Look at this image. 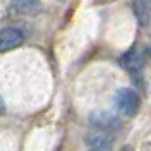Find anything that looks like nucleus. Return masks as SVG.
I'll use <instances>...</instances> for the list:
<instances>
[{"label": "nucleus", "mask_w": 151, "mask_h": 151, "mask_svg": "<svg viewBox=\"0 0 151 151\" xmlns=\"http://www.w3.org/2000/svg\"><path fill=\"white\" fill-rule=\"evenodd\" d=\"M120 62H122V65L134 76L139 74L141 69H142V57L136 48H132V50H129L127 53H124L122 58H120Z\"/></svg>", "instance_id": "6"}, {"label": "nucleus", "mask_w": 151, "mask_h": 151, "mask_svg": "<svg viewBox=\"0 0 151 151\" xmlns=\"http://www.w3.org/2000/svg\"><path fill=\"white\" fill-rule=\"evenodd\" d=\"M113 101H115V108L124 117H134L137 113V110H139V106H141V98L132 88L119 89L115 93Z\"/></svg>", "instance_id": "1"}, {"label": "nucleus", "mask_w": 151, "mask_h": 151, "mask_svg": "<svg viewBox=\"0 0 151 151\" xmlns=\"http://www.w3.org/2000/svg\"><path fill=\"white\" fill-rule=\"evenodd\" d=\"M89 124L100 129V131H119L120 129V120L119 117H115L113 113L110 112H96L89 115Z\"/></svg>", "instance_id": "3"}, {"label": "nucleus", "mask_w": 151, "mask_h": 151, "mask_svg": "<svg viewBox=\"0 0 151 151\" xmlns=\"http://www.w3.org/2000/svg\"><path fill=\"white\" fill-rule=\"evenodd\" d=\"M146 53H148V57H150V58H151V45H150V47H148V50H146Z\"/></svg>", "instance_id": "10"}, {"label": "nucleus", "mask_w": 151, "mask_h": 151, "mask_svg": "<svg viewBox=\"0 0 151 151\" xmlns=\"http://www.w3.org/2000/svg\"><path fill=\"white\" fill-rule=\"evenodd\" d=\"M22 43H24V33L19 28L9 26V28L0 29V53L14 50V48L21 47Z\"/></svg>", "instance_id": "2"}, {"label": "nucleus", "mask_w": 151, "mask_h": 151, "mask_svg": "<svg viewBox=\"0 0 151 151\" xmlns=\"http://www.w3.org/2000/svg\"><path fill=\"white\" fill-rule=\"evenodd\" d=\"M4 110H5V106H4V101H2V98H0V115L4 113Z\"/></svg>", "instance_id": "8"}, {"label": "nucleus", "mask_w": 151, "mask_h": 151, "mask_svg": "<svg viewBox=\"0 0 151 151\" xmlns=\"http://www.w3.org/2000/svg\"><path fill=\"white\" fill-rule=\"evenodd\" d=\"M132 10L141 26L151 22V0H132Z\"/></svg>", "instance_id": "5"}, {"label": "nucleus", "mask_w": 151, "mask_h": 151, "mask_svg": "<svg viewBox=\"0 0 151 151\" xmlns=\"http://www.w3.org/2000/svg\"><path fill=\"white\" fill-rule=\"evenodd\" d=\"M120 151H132V148H131V146H124Z\"/></svg>", "instance_id": "9"}, {"label": "nucleus", "mask_w": 151, "mask_h": 151, "mask_svg": "<svg viewBox=\"0 0 151 151\" xmlns=\"http://www.w3.org/2000/svg\"><path fill=\"white\" fill-rule=\"evenodd\" d=\"M10 7L21 16H36L41 10V4L38 0H12Z\"/></svg>", "instance_id": "7"}, {"label": "nucleus", "mask_w": 151, "mask_h": 151, "mask_svg": "<svg viewBox=\"0 0 151 151\" xmlns=\"http://www.w3.org/2000/svg\"><path fill=\"white\" fill-rule=\"evenodd\" d=\"M91 151H100V150H91Z\"/></svg>", "instance_id": "11"}, {"label": "nucleus", "mask_w": 151, "mask_h": 151, "mask_svg": "<svg viewBox=\"0 0 151 151\" xmlns=\"http://www.w3.org/2000/svg\"><path fill=\"white\" fill-rule=\"evenodd\" d=\"M112 141L113 139L105 131L93 132V134L86 136V139H84V142L91 148V150H100V151L110 150V148H112Z\"/></svg>", "instance_id": "4"}]
</instances>
